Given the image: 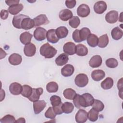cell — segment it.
<instances>
[{
  "label": "cell",
  "instance_id": "1",
  "mask_svg": "<svg viewBox=\"0 0 123 123\" xmlns=\"http://www.w3.org/2000/svg\"><path fill=\"white\" fill-rule=\"evenodd\" d=\"M40 54L45 58L50 59L53 57L57 53V50L49 43L43 44L40 48Z\"/></svg>",
  "mask_w": 123,
  "mask_h": 123
},
{
  "label": "cell",
  "instance_id": "2",
  "mask_svg": "<svg viewBox=\"0 0 123 123\" xmlns=\"http://www.w3.org/2000/svg\"><path fill=\"white\" fill-rule=\"evenodd\" d=\"M75 85L80 87H83L86 86L88 82V78L86 74H80L77 75L74 79Z\"/></svg>",
  "mask_w": 123,
  "mask_h": 123
},
{
  "label": "cell",
  "instance_id": "3",
  "mask_svg": "<svg viewBox=\"0 0 123 123\" xmlns=\"http://www.w3.org/2000/svg\"><path fill=\"white\" fill-rule=\"evenodd\" d=\"M46 30L41 27H37L34 32V37L37 41H42L45 39L47 36Z\"/></svg>",
  "mask_w": 123,
  "mask_h": 123
},
{
  "label": "cell",
  "instance_id": "4",
  "mask_svg": "<svg viewBox=\"0 0 123 123\" xmlns=\"http://www.w3.org/2000/svg\"><path fill=\"white\" fill-rule=\"evenodd\" d=\"M33 20L35 23V27H38V26L41 25H46L49 23L47 17L44 14H41L37 16L34 18Z\"/></svg>",
  "mask_w": 123,
  "mask_h": 123
},
{
  "label": "cell",
  "instance_id": "5",
  "mask_svg": "<svg viewBox=\"0 0 123 123\" xmlns=\"http://www.w3.org/2000/svg\"><path fill=\"white\" fill-rule=\"evenodd\" d=\"M90 10L89 7L85 4H82L78 6L77 9V15L81 17H86L89 14Z\"/></svg>",
  "mask_w": 123,
  "mask_h": 123
},
{
  "label": "cell",
  "instance_id": "6",
  "mask_svg": "<svg viewBox=\"0 0 123 123\" xmlns=\"http://www.w3.org/2000/svg\"><path fill=\"white\" fill-rule=\"evenodd\" d=\"M88 119V113L86 111L80 109L76 113L75 116V121L78 123H84Z\"/></svg>",
  "mask_w": 123,
  "mask_h": 123
},
{
  "label": "cell",
  "instance_id": "7",
  "mask_svg": "<svg viewBox=\"0 0 123 123\" xmlns=\"http://www.w3.org/2000/svg\"><path fill=\"white\" fill-rule=\"evenodd\" d=\"M63 50L66 54L69 55H74L76 52V45L72 42H68L64 45Z\"/></svg>",
  "mask_w": 123,
  "mask_h": 123
},
{
  "label": "cell",
  "instance_id": "8",
  "mask_svg": "<svg viewBox=\"0 0 123 123\" xmlns=\"http://www.w3.org/2000/svg\"><path fill=\"white\" fill-rule=\"evenodd\" d=\"M105 20L110 24H114L118 21V12L116 11H111L105 15Z\"/></svg>",
  "mask_w": 123,
  "mask_h": 123
},
{
  "label": "cell",
  "instance_id": "9",
  "mask_svg": "<svg viewBox=\"0 0 123 123\" xmlns=\"http://www.w3.org/2000/svg\"><path fill=\"white\" fill-rule=\"evenodd\" d=\"M107 4L104 1H97L94 5V10L98 14L103 13L107 10Z\"/></svg>",
  "mask_w": 123,
  "mask_h": 123
},
{
  "label": "cell",
  "instance_id": "10",
  "mask_svg": "<svg viewBox=\"0 0 123 123\" xmlns=\"http://www.w3.org/2000/svg\"><path fill=\"white\" fill-rule=\"evenodd\" d=\"M24 54L26 56L32 57L36 52V46L31 43L25 45L24 49Z\"/></svg>",
  "mask_w": 123,
  "mask_h": 123
},
{
  "label": "cell",
  "instance_id": "11",
  "mask_svg": "<svg viewBox=\"0 0 123 123\" xmlns=\"http://www.w3.org/2000/svg\"><path fill=\"white\" fill-rule=\"evenodd\" d=\"M46 103L44 100H37L33 102V109L36 114L40 113L46 107Z\"/></svg>",
  "mask_w": 123,
  "mask_h": 123
},
{
  "label": "cell",
  "instance_id": "12",
  "mask_svg": "<svg viewBox=\"0 0 123 123\" xmlns=\"http://www.w3.org/2000/svg\"><path fill=\"white\" fill-rule=\"evenodd\" d=\"M9 90L11 93L14 95H18L21 94L22 91V85L17 82H13L10 84Z\"/></svg>",
  "mask_w": 123,
  "mask_h": 123
},
{
  "label": "cell",
  "instance_id": "13",
  "mask_svg": "<svg viewBox=\"0 0 123 123\" xmlns=\"http://www.w3.org/2000/svg\"><path fill=\"white\" fill-rule=\"evenodd\" d=\"M35 27V23L33 19H31L29 16L25 18L21 23V28L25 30H29Z\"/></svg>",
  "mask_w": 123,
  "mask_h": 123
},
{
  "label": "cell",
  "instance_id": "14",
  "mask_svg": "<svg viewBox=\"0 0 123 123\" xmlns=\"http://www.w3.org/2000/svg\"><path fill=\"white\" fill-rule=\"evenodd\" d=\"M46 37L49 42L53 44L56 43L59 40L56 33V30L54 29H50L47 31Z\"/></svg>",
  "mask_w": 123,
  "mask_h": 123
},
{
  "label": "cell",
  "instance_id": "15",
  "mask_svg": "<svg viewBox=\"0 0 123 123\" xmlns=\"http://www.w3.org/2000/svg\"><path fill=\"white\" fill-rule=\"evenodd\" d=\"M43 92V89L41 87L33 88V91L31 95L28 98L29 100L32 102H34L39 100L40 96L42 94Z\"/></svg>",
  "mask_w": 123,
  "mask_h": 123
},
{
  "label": "cell",
  "instance_id": "16",
  "mask_svg": "<svg viewBox=\"0 0 123 123\" xmlns=\"http://www.w3.org/2000/svg\"><path fill=\"white\" fill-rule=\"evenodd\" d=\"M102 62V58L100 55H96L93 56L89 61V65L92 68H97L99 67Z\"/></svg>",
  "mask_w": 123,
  "mask_h": 123
},
{
  "label": "cell",
  "instance_id": "17",
  "mask_svg": "<svg viewBox=\"0 0 123 123\" xmlns=\"http://www.w3.org/2000/svg\"><path fill=\"white\" fill-rule=\"evenodd\" d=\"M73 103L76 108L80 109L81 107L86 108V102L83 97L79 94H76L73 99Z\"/></svg>",
  "mask_w": 123,
  "mask_h": 123
},
{
  "label": "cell",
  "instance_id": "18",
  "mask_svg": "<svg viewBox=\"0 0 123 123\" xmlns=\"http://www.w3.org/2000/svg\"><path fill=\"white\" fill-rule=\"evenodd\" d=\"M28 16L22 14H20L17 15H14L13 17L12 23L14 27L17 29H21V23L22 20Z\"/></svg>",
  "mask_w": 123,
  "mask_h": 123
},
{
  "label": "cell",
  "instance_id": "19",
  "mask_svg": "<svg viewBox=\"0 0 123 123\" xmlns=\"http://www.w3.org/2000/svg\"><path fill=\"white\" fill-rule=\"evenodd\" d=\"M8 61L9 63L12 65H18L22 62V58L20 54L14 53L9 56Z\"/></svg>",
  "mask_w": 123,
  "mask_h": 123
},
{
  "label": "cell",
  "instance_id": "20",
  "mask_svg": "<svg viewBox=\"0 0 123 123\" xmlns=\"http://www.w3.org/2000/svg\"><path fill=\"white\" fill-rule=\"evenodd\" d=\"M59 18L63 21H67L73 17V13L69 9H65L61 10L59 14Z\"/></svg>",
  "mask_w": 123,
  "mask_h": 123
},
{
  "label": "cell",
  "instance_id": "21",
  "mask_svg": "<svg viewBox=\"0 0 123 123\" xmlns=\"http://www.w3.org/2000/svg\"><path fill=\"white\" fill-rule=\"evenodd\" d=\"M74 67L70 64L65 65L61 69L62 74L65 77H69L71 76L74 73Z\"/></svg>",
  "mask_w": 123,
  "mask_h": 123
},
{
  "label": "cell",
  "instance_id": "22",
  "mask_svg": "<svg viewBox=\"0 0 123 123\" xmlns=\"http://www.w3.org/2000/svg\"><path fill=\"white\" fill-rule=\"evenodd\" d=\"M91 76L92 79L94 81H99L105 76V73L103 70H96L92 71Z\"/></svg>",
  "mask_w": 123,
  "mask_h": 123
},
{
  "label": "cell",
  "instance_id": "23",
  "mask_svg": "<svg viewBox=\"0 0 123 123\" xmlns=\"http://www.w3.org/2000/svg\"><path fill=\"white\" fill-rule=\"evenodd\" d=\"M32 37V35L29 32H25L20 35V40L23 44L25 45L30 43Z\"/></svg>",
  "mask_w": 123,
  "mask_h": 123
},
{
  "label": "cell",
  "instance_id": "24",
  "mask_svg": "<svg viewBox=\"0 0 123 123\" xmlns=\"http://www.w3.org/2000/svg\"><path fill=\"white\" fill-rule=\"evenodd\" d=\"M68 56L65 53H62L55 59V62L58 66H62L68 62Z\"/></svg>",
  "mask_w": 123,
  "mask_h": 123
},
{
  "label": "cell",
  "instance_id": "25",
  "mask_svg": "<svg viewBox=\"0 0 123 123\" xmlns=\"http://www.w3.org/2000/svg\"><path fill=\"white\" fill-rule=\"evenodd\" d=\"M24 8L23 5L21 3L15 4L10 6L8 8V12L12 15H16L19 13Z\"/></svg>",
  "mask_w": 123,
  "mask_h": 123
},
{
  "label": "cell",
  "instance_id": "26",
  "mask_svg": "<svg viewBox=\"0 0 123 123\" xmlns=\"http://www.w3.org/2000/svg\"><path fill=\"white\" fill-rule=\"evenodd\" d=\"M87 43L88 45L91 47H95L98 45V38L93 34H90L86 38Z\"/></svg>",
  "mask_w": 123,
  "mask_h": 123
},
{
  "label": "cell",
  "instance_id": "27",
  "mask_svg": "<svg viewBox=\"0 0 123 123\" xmlns=\"http://www.w3.org/2000/svg\"><path fill=\"white\" fill-rule=\"evenodd\" d=\"M76 54L79 56H84L87 54L88 49L86 46L82 44L76 46Z\"/></svg>",
  "mask_w": 123,
  "mask_h": 123
},
{
  "label": "cell",
  "instance_id": "28",
  "mask_svg": "<svg viewBox=\"0 0 123 123\" xmlns=\"http://www.w3.org/2000/svg\"><path fill=\"white\" fill-rule=\"evenodd\" d=\"M56 33L59 39L66 37L68 34V30L65 26H60L56 28Z\"/></svg>",
  "mask_w": 123,
  "mask_h": 123
},
{
  "label": "cell",
  "instance_id": "29",
  "mask_svg": "<svg viewBox=\"0 0 123 123\" xmlns=\"http://www.w3.org/2000/svg\"><path fill=\"white\" fill-rule=\"evenodd\" d=\"M123 35V31L119 27H115L111 31V36L112 38L116 40L120 39L122 37Z\"/></svg>",
  "mask_w": 123,
  "mask_h": 123
},
{
  "label": "cell",
  "instance_id": "30",
  "mask_svg": "<svg viewBox=\"0 0 123 123\" xmlns=\"http://www.w3.org/2000/svg\"><path fill=\"white\" fill-rule=\"evenodd\" d=\"M113 85V80L111 77H107L100 84L101 87L103 89L107 90L111 88Z\"/></svg>",
  "mask_w": 123,
  "mask_h": 123
},
{
  "label": "cell",
  "instance_id": "31",
  "mask_svg": "<svg viewBox=\"0 0 123 123\" xmlns=\"http://www.w3.org/2000/svg\"><path fill=\"white\" fill-rule=\"evenodd\" d=\"M76 94L75 91L71 88L65 89L63 92V95L64 98L70 100H73Z\"/></svg>",
  "mask_w": 123,
  "mask_h": 123
},
{
  "label": "cell",
  "instance_id": "32",
  "mask_svg": "<svg viewBox=\"0 0 123 123\" xmlns=\"http://www.w3.org/2000/svg\"><path fill=\"white\" fill-rule=\"evenodd\" d=\"M109 38L108 35L106 34L101 36L98 38V46L99 48H103L106 47L108 43H109Z\"/></svg>",
  "mask_w": 123,
  "mask_h": 123
},
{
  "label": "cell",
  "instance_id": "33",
  "mask_svg": "<svg viewBox=\"0 0 123 123\" xmlns=\"http://www.w3.org/2000/svg\"><path fill=\"white\" fill-rule=\"evenodd\" d=\"M62 108L63 112L66 114H69L73 111L74 109V106L71 102H65L62 103Z\"/></svg>",
  "mask_w": 123,
  "mask_h": 123
},
{
  "label": "cell",
  "instance_id": "34",
  "mask_svg": "<svg viewBox=\"0 0 123 123\" xmlns=\"http://www.w3.org/2000/svg\"><path fill=\"white\" fill-rule=\"evenodd\" d=\"M32 91L33 88L28 85H24L22 86V91L21 94L24 97L28 98L31 95Z\"/></svg>",
  "mask_w": 123,
  "mask_h": 123
},
{
  "label": "cell",
  "instance_id": "35",
  "mask_svg": "<svg viewBox=\"0 0 123 123\" xmlns=\"http://www.w3.org/2000/svg\"><path fill=\"white\" fill-rule=\"evenodd\" d=\"M58 85L55 82H50L47 84L46 89L49 93H55L58 90Z\"/></svg>",
  "mask_w": 123,
  "mask_h": 123
},
{
  "label": "cell",
  "instance_id": "36",
  "mask_svg": "<svg viewBox=\"0 0 123 123\" xmlns=\"http://www.w3.org/2000/svg\"><path fill=\"white\" fill-rule=\"evenodd\" d=\"M92 108L98 112L101 111L104 108V105L98 99H94V102L92 105Z\"/></svg>",
  "mask_w": 123,
  "mask_h": 123
},
{
  "label": "cell",
  "instance_id": "37",
  "mask_svg": "<svg viewBox=\"0 0 123 123\" xmlns=\"http://www.w3.org/2000/svg\"><path fill=\"white\" fill-rule=\"evenodd\" d=\"M91 34L90 29L87 27H84L79 30V36L82 41L85 40L87 37Z\"/></svg>",
  "mask_w": 123,
  "mask_h": 123
},
{
  "label": "cell",
  "instance_id": "38",
  "mask_svg": "<svg viewBox=\"0 0 123 123\" xmlns=\"http://www.w3.org/2000/svg\"><path fill=\"white\" fill-rule=\"evenodd\" d=\"M82 96L83 97V98L85 99V101L86 102V107L92 106V105L94 102V100L95 99L92 96V95H91L89 93H86L82 94Z\"/></svg>",
  "mask_w": 123,
  "mask_h": 123
},
{
  "label": "cell",
  "instance_id": "39",
  "mask_svg": "<svg viewBox=\"0 0 123 123\" xmlns=\"http://www.w3.org/2000/svg\"><path fill=\"white\" fill-rule=\"evenodd\" d=\"M98 112L93 108L91 109L88 113V118L91 122H95L98 119Z\"/></svg>",
  "mask_w": 123,
  "mask_h": 123
},
{
  "label": "cell",
  "instance_id": "40",
  "mask_svg": "<svg viewBox=\"0 0 123 123\" xmlns=\"http://www.w3.org/2000/svg\"><path fill=\"white\" fill-rule=\"evenodd\" d=\"M80 23V20L77 16H73L72 18L69 20V25L74 28H77Z\"/></svg>",
  "mask_w": 123,
  "mask_h": 123
},
{
  "label": "cell",
  "instance_id": "41",
  "mask_svg": "<svg viewBox=\"0 0 123 123\" xmlns=\"http://www.w3.org/2000/svg\"><path fill=\"white\" fill-rule=\"evenodd\" d=\"M50 102L52 107H56L60 105L62 103L61 101V98L59 96L57 95H53L50 98Z\"/></svg>",
  "mask_w": 123,
  "mask_h": 123
},
{
  "label": "cell",
  "instance_id": "42",
  "mask_svg": "<svg viewBox=\"0 0 123 123\" xmlns=\"http://www.w3.org/2000/svg\"><path fill=\"white\" fill-rule=\"evenodd\" d=\"M106 66L110 68H114L118 65V61L114 58H109L106 61Z\"/></svg>",
  "mask_w": 123,
  "mask_h": 123
},
{
  "label": "cell",
  "instance_id": "43",
  "mask_svg": "<svg viewBox=\"0 0 123 123\" xmlns=\"http://www.w3.org/2000/svg\"><path fill=\"white\" fill-rule=\"evenodd\" d=\"M15 122L16 121L14 117L10 114L6 115L0 120V122L1 123H15Z\"/></svg>",
  "mask_w": 123,
  "mask_h": 123
},
{
  "label": "cell",
  "instance_id": "44",
  "mask_svg": "<svg viewBox=\"0 0 123 123\" xmlns=\"http://www.w3.org/2000/svg\"><path fill=\"white\" fill-rule=\"evenodd\" d=\"M45 116L47 118H49L51 119H54L56 116V114L55 113L53 107H49L47 111L45 113Z\"/></svg>",
  "mask_w": 123,
  "mask_h": 123
},
{
  "label": "cell",
  "instance_id": "45",
  "mask_svg": "<svg viewBox=\"0 0 123 123\" xmlns=\"http://www.w3.org/2000/svg\"><path fill=\"white\" fill-rule=\"evenodd\" d=\"M72 37L74 40L75 42L79 43L82 42L81 40L80 39V36H79V30L78 29H76L75 30L72 34Z\"/></svg>",
  "mask_w": 123,
  "mask_h": 123
},
{
  "label": "cell",
  "instance_id": "46",
  "mask_svg": "<svg viewBox=\"0 0 123 123\" xmlns=\"http://www.w3.org/2000/svg\"><path fill=\"white\" fill-rule=\"evenodd\" d=\"M62 103L61 104H60L59 106H57L56 107H52L55 113L56 114V115H57V114L60 115L63 113V111H62Z\"/></svg>",
  "mask_w": 123,
  "mask_h": 123
},
{
  "label": "cell",
  "instance_id": "47",
  "mask_svg": "<svg viewBox=\"0 0 123 123\" xmlns=\"http://www.w3.org/2000/svg\"><path fill=\"white\" fill-rule=\"evenodd\" d=\"M76 0H66L65 1V5L67 8L69 9H72L76 5Z\"/></svg>",
  "mask_w": 123,
  "mask_h": 123
},
{
  "label": "cell",
  "instance_id": "48",
  "mask_svg": "<svg viewBox=\"0 0 123 123\" xmlns=\"http://www.w3.org/2000/svg\"><path fill=\"white\" fill-rule=\"evenodd\" d=\"M8 11L6 10H2L0 12V18L3 20H5L8 18Z\"/></svg>",
  "mask_w": 123,
  "mask_h": 123
},
{
  "label": "cell",
  "instance_id": "49",
  "mask_svg": "<svg viewBox=\"0 0 123 123\" xmlns=\"http://www.w3.org/2000/svg\"><path fill=\"white\" fill-rule=\"evenodd\" d=\"M19 0H6L5 2L6 3L7 5L11 6L12 5H15V4H18L19 3Z\"/></svg>",
  "mask_w": 123,
  "mask_h": 123
},
{
  "label": "cell",
  "instance_id": "50",
  "mask_svg": "<svg viewBox=\"0 0 123 123\" xmlns=\"http://www.w3.org/2000/svg\"><path fill=\"white\" fill-rule=\"evenodd\" d=\"M122 78L120 79V80H119L118 83H117V87L119 89V90L120 91V92L119 93H121L122 94L123 92V82H122Z\"/></svg>",
  "mask_w": 123,
  "mask_h": 123
},
{
  "label": "cell",
  "instance_id": "51",
  "mask_svg": "<svg viewBox=\"0 0 123 123\" xmlns=\"http://www.w3.org/2000/svg\"><path fill=\"white\" fill-rule=\"evenodd\" d=\"M0 51H1L0 59H2V58H4V57L6 56L7 54H6V53L5 52V51H4V50H3V49H2V48H0Z\"/></svg>",
  "mask_w": 123,
  "mask_h": 123
},
{
  "label": "cell",
  "instance_id": "52",
  "mask_svg": "<svg viewBox=\"0 0 123 123\" xmlns=\"http://www.w3.org/2000/svg\"><path fill=\"white\" fill-rule=\"evenodd\" d=\"M15 123H25V120L24 118L21 117L19 119H17V120L16 121Z\"/></svg>",
  "mask_w": 123,
  "mask_h": 123
}]
</instances>
